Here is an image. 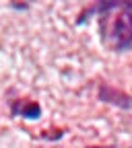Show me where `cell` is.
Wrapping results in <instances>:
<instances>
[{"label":"cell","mask_w":132,"mask_h":148,"mask_svg":"<svg viewBox=\"0 0 132 148\" xmlns=\"http://www.w3.org/2000/svg\"><path fill=\"white\" fill-rule=\"evenodd\" d=\"M10 113L25 117V119H39L41 115V105L37 101H27V99H15L10 101Z\"/></svg>","instance_id":"7a4b0ae2"},{"label":"cell","mask_w":132,"mask_h":148,"mask_svg":"<svg viewBox=\"0 0 132 148\" xmlns=\"http://www.w3.org/2000/svg\"><path fill=\"white\" fill-rule=\"evenodd\" d=\"M87 12L97 14L101 41L111 51L132 47V2H99Z\"/></svg>","instance_id":"6da1fadb"},{"label":"cell","mask_w":132,"mask_h":148,"mask_svg":"<svg viewBox=\"0 0 132 148\" xmlns=\"http://www.w3.org/2000/svg\"><path fill=\"white\" fill-rule=\"evenodd\" d=\"M99 99L109 103V105H118L122 109H132V97H128L126 92H122V90H116L114 86H109V84H101Z\"/></svg>","instance_id":"3957f363"}]
</instances>
